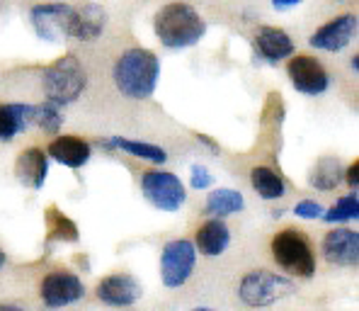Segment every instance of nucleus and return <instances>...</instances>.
Listing matches in <instances>:
<instances>
[{
	"label": "nucleus",
	"mask_w": 359,
	"mask_h": 311,
	"mask_svg": "<svg viewBox=\"0 0 359 311\" xmlns=\"http://www.w3.org/2000/svg\"><path fill=\"white\" fill-rule=\"evenodd\" d=\"M86 88L88 71L76 54H63L41 71V93H44V100L59 105V107H68L76 100H81Z\"/></svg>",
	"instance_id": "obj_3"
},
{
	"label": "nucleus",
	"mask_w": 359,
	"mask_h": 311,
	"mask_svg": "<svg viewBox=\"0 0 359 311\" xmlns=\"http://www.w3.org/2000/svg\"><path fill=\"white\" fill-rule=\"evenodd\" d=\"M39 297L49 309L71 307L86 297V284L76 272L68 270H51L44 275L39 284Z\"/></svg>",
	"instance_id": "obj_11"
},
{
	"label": "nucleus",
	"mask_w": 359,
	"mask_h": 311,
	"mask_svg": "<svg viewBox=\"0 0 359 311\" xmlns=\"http://www.w3.org/2000/svg\"><path fill=\"white\" fill-rule=\"evenodd\" d=\"M114 146H117V151H124L126 156L139 158V161H146V163H153V166H163V163H168L165 149H161V146H156V144L126 139V136H114Z\"/></svg>",
	"instance_id": "obj_24"
},
{
	"label": "nucleus",
	"mask_w": 359,
	"mask_h": 311,
	"mask_svg": "<svg viewBox=\"0 0 359 311\" xmlns=\"http://www.w3.org/2000/svg\"><path fill=\"white\" fill-rule=\"evenodd\" d=\"M245 209V197L238 190L231 187H216L207 194V202H204V214L214 219H226L231 214H238Z\"/></svg>",
	"instance_id": "obj_20"
},
{
	"label": "nucleus",
	"mask_w": 359,
	"mask_h": 311,
	"mask_svg": "<svg viewBox=\"0 0 359 311\" xmlns=\"http://www.w3.org/2000/svg\"><path fill=\"white\" fill-rule=\"evenodd\" d=\"M320 253L330 265L337 267H357L359 263V231L337 226L325 234Z\"/></svg>",
	"instance_id": "obj_15"
},
{
	"label": "nucleus",
	"mask_w": 359,
	"mask_h": 311,
	"mask_svg": "<svg viewBox=\"0 0 359 311\" xmlns=\"http://www.w3.org/2000/svg\"><path fill=\"white\" fill-rule=\"evenodd\" d=\"M342 183H347L352 190L359 187V161H352V166L345 168V178H342Z\"/></svg>",
	"instance_id": "obj_29"
},
{
	"label": "nucleus",
	"mask_w": 359,
	"mask_h": 311,
	"mask_svg": "<svg viewBox=\"0 0 359 311\" xmlns=\"http://www.w3.org/2000/svg\"><path fill=\"white\" fill-rule=\"evenodd\" d=\"M197 139L202 141V144L207 146V149H211V151H214V154H219V144H214V141H211L207 134H197Z\"/></svg>",
	"instance_id": "obj_31"
},
{
	"label": "nucleus",
	"mask_w": 359,
	"mask_h": 311,
	"mask_svg": "<svg viewBox=\"0 0 359 311\" xmlns=\"http://www.w3.org/2000/svg\"><path fill=\"white\" fill-rule=\"evenodd\" d=\"M287 76L294 91L309 98H318V95L328 93L330 88V73L316 56L311 54H292L287 61Z\"/></svg>",
	"instance_id": "obj_9"
},
{
	"label": "nucleus",
	"mask_w": 359,
	"mask_h": 311,
	"mask_svg": "<svg viewBox=\"0 0 359 311\" xmlns=\"http://www.w3.org/2000/svg\"><path fill=\"white\" fill-rule=\"evenodd\" d=\"M252 49H255V59L267 63V66H277L292 54H297V44L289 37V32L274 27V25L257 27L255 37H252Z\"/></svg>",
	"instance_id": "obj_12"
},
{
	"label": "nucleus",
	"mask_w": 359,
	"mask_h": 311,
	"mask_svg": "<svg viewBox=\"0 0 359 311\" xmlns=\"http://www.w3.org/2000/svg\"><path fill=\"white\" fill-rule=\"evenodd\" d=\"M197 265V249L192 241H168L161 251V280L168 289H177L192 277Z\"/></svg>",
	"instance_id": "obj_8"
},
{
	"label": "nucleus",
	"mask_w": 359,
	"mask_h": 311,
	"mask_svg": "<svg viewBox=\"0 0 359 311\" xmlns=\"http://www.w3.org/2000/svg\"><path fill=\"white\" fill-rule=\"evenodd\" d=\"M207 29L209 25L199 10L182 0H172L153 15V34L168 51L192 49L207 37Z\"/></svg>",
	"instance_id": "obj_1"
},
{
	"label": "nucleus",
	"mask_w": 359,
	"mask_h": 311,
	"mask_svg": "<svg viewBox=\"0 0 359 311\" xmlns=\"http://www.w3.org/2000/svg\"><path fill=\"white\" fill-rule=\"evenodd\" d=\"M5 263H8V256H5V251L0 249V270H3V265H5Z\"/></svg>",
	"instance_id": "obj_34"
},
{
	"label": "nucleus",
	"mask_w": 359,
	"mask_h": 311,
	"mask_svg": "<svg viewBox=\"0 0 359 311\" xmlns=\"http://www.w3.org/2000/svg\"><path fill=\"white\" fill-rule=\"evenodd\" d=\"M345 178V166H342L340 158L335 156H323L316 161L313 171L309 176L311 187H316L318 192H332Z\"/></svg>",
	"instance_id": "obj_22"
},
{
	"label": "nucleus",
	"mask_w": 359,
	"mask_h": 311,
	"mask_svg": "<svg viewBox=\"0 0 359 311\" xmlns=\"http://www.w3.org/2000/svg\"><path fill=\"white\" fill-rule=\"evenodd\" d=\"M211 183H214V176H211L207 166H192V171H189V185L194 190H209Z\"/></svg>",
	"instance_id": "obj_28"
},
{
	"label": "nucleus",
	"mask_w": 359,
	"mask_h": 311,
	"mask_svg": "<svg viewBox=\"0 0 359 311\" xmlns=\"http://www.w3.org/2000/svg\"><path fill=\"white\" fill-rule=\"evenodd\" d=\"M250 185L255 190V194L260 199H267V202H277L287 194V183L279 176L274 168L269 166H255L250 171Z\"/></svg>",
	"instance_id": "obj_21"
},
{
	"label": "nucleus",
	"mask_w": 359,
	"mask_h": 311,
	"mask_svg": "<svg viewBox=\"0 0 359 311\" xmlns=\"http://www.w3.org/2000/svg\"><path fill=\"white\" fill-rule=\"evenodd\" d=\"M34 126L41 129L44 134L49 136H56L61 134V126H63V114H61V107L49 100L44 102L34 105Z\"/></svg>",
	"instance_id": "obj_26"
},
{
	"label": "nucleus",
	"mask_w": 359,
	"mask_h": 311,
	"mask_svg": "<svg viewBox=\"0 0 359 311\" xmlns=\"http://www.w3.org/2000/svg\"><path fill=\"white\" fill-rule=\"evenodd\" d=\"M141 192L161 212H180L187 202V187L175 173L151 168L141 176Z\"/></svg>",
	"instance_id": "obj_6"
},
{
	"label": "nucleus",
	"mask_w": 359,
	"mask_h": 311,
	"mask_svg": "<svg viewBox=\"0 0 359 311\" xmlns=\"http://www.w3.org/2000/svg\"><path fill=\"white\" fill-rule=\"evenodd\" d=\"M357 32H359L357 13H342L337 18L328 20L325 25H320L309 37V46L316 51H325V54H340L342 49H347L357 39Z\"/></svg>",
	"instance_id": "obj_10"
},
{
	"label": "nucleus",
	"mask_w": 359,
	"mask_h": 311,
	"mask_svg": "<svg viewBox=\"0 0 359 311\" xmlns=\"http://www.w3.org/2000/svg\"><path fill=\"white\" fill-rule=\"evenodd\" d=\"M95 294H97L100 302L107 304V307L124 309V307H134V304L139 302L141 294H144V287H141V282L136 280L134 275L114 272V275H107L97 282Z\"/></svg>",
	"instance_id": "obj_13"
},
{
	"label": "nucleus",
	"mask_w": 359,
	"mask_h": 311,
	"mask_svg": "<svg viewBox=\"0 0 359 311\" xmlns=\"http://www.w3.org/2000/svg\"><path fill=\"white\" fill-rule=\"evenodd\" d=\"M294 294V282L272 270H250L238 284V299L250 309H265Z\"/></svg>",
	"instance_id": "obj_5"
},
{
	"label": "nucleus",
	"mask_w": 359,
	"mask_h": 311,
	"mask_svg": "<svg viewBox=\"0 0 359 311\" xmlns=\"http://www.w3.org/2000/svg\"><path fill=\"white\" fill-rule=\"evenodd\" d=\"M34 126V105L3 102L0 105V141H13L18 134Z\"/></svg>",
	"instance_id": "obj_19"
},
{
	"label": "nucleus",
	"mask_w": 359,
	"mask_h": 311,
	"mask_svg": "<svg viewBox=\"0 0 359 311\" xmlns=\"http://www.w3.org/2000/svg\"><path fill=\"white\" fill-rule=\"evenodd\" d=\"M192 244H194V249H197V253H202V256H207V258L224 256L226 249H229V244H231V229H229V224H226L224 219L209 217L197 229V234H194Z\"/></svg>",
	"instance_id": "obj_18"
},
{
	"label": "nucleus",
	"mask_w": 359,
	"mask_h": 311,
	"mask_svg": "<svg viewBox=\"0 0 359 311\" xmlns=\"http://www.w3.org/2000/svg\"><path fill=\"white\" fill-rule=\"evenodd\" d=\"M0 311H25V309L18 307V304H0Z\"/></svg>",
	"instance_id": "obj_32"
},
{
	"label": "nucleus",
	"mask_w": 359,
	"mask_h": 311,
	"mask_svg": "<svg viewBox=\"0 0 359 311\" xmlns=\"http://www.w3.org/2000/svg\"><path fill=\"white\" fill-rule=\"evenodd\" d=\"M44 151L49 156V161H56L59 166H66L71 171H78V168L88 166L90 156H93V144L83 139V136L61 134Z\"/></svg>",
	"instance_id": "obj_16"
},
{
	"label": "nucleus",
	"mask_w": 359,
	"mask_h": 311,
	"mask_svg": "<svg viewBox=\"0 0 359 311\" xmlns=\"http://www.w3.org/2000/svg\"><path fill=\"white\" fill-rule=\"evenodd\" d=\"M330 3H352V0H330Z\"/></svg>",
	"instance_id": "obj_35"
},
{
	"label": "nucleus",
	"mask_w": 359,
	"mask_h": 311,
	"mask_svg": "<svg viewBox=\"0 0 359 311\" xmlns=\"http://www.w3.org/2000/svg\"><path fill=\"white\" fill-rule=\"evenodd\" d=\"M357 217H359V197H357V190H352L350 194H342L330 209H325L320 219L325 224H347V221Z\"/></svg>",
	"instance_id": "obj_25"
},
{
	"label": "nucleus",
	"mask_w": 359,
	"mask_h": 311,
	"mask_svg": "<svg viewBox=\"0 0 359 311\" xmlns=\"http://www.w3.org/2000/svg\"><path fill=\"white\" fill-rule=\"evenodd\" d=\"M192 311H211V309H207V307H197V309H192Z\"/></svg>",
	"instance_id": "obj_36"
},
{
	"label": "nucleus",
	"mask_w": 359,
	"mask_h": 311,
	"mask_svg": "<svg viewBox=\"0 0 359 311\" xmlns=\"http://www.w3.org/2000/svg\"><path fill=\"white\" fill-rule=\"evenodd\" d=\"M15 176L25 187L39 192L46 185V176H49V156L39 146H29V149L20 151L18 161H15Z\"/></svg>",
	"instance_id": "obj_17"
},
{
	"label": "nucleus",
	"mask_w": 359,
	"mask_h": 311,
	"mask_svg": "<svg viewBox=\"0 0 359 311\" xmlns=\"http://www.w3.org/2000/svg\"><path fill=\"white\" fill-rule=\"evenodd\" d=\"M350 68H352V71H359V54H355V56H352V59H350Z\"/></svg>",
	"instance_id": "obj_33"
},
{
	"label": "nucleus",
	"mask_w": 359,
	"mask_h": 311,
	"mask_svg": "<svg viewBox=\"0 0 359 311\" xmlns=\"http://www.w3.org/2000/svg\"><path fill=\"white\" fill-rule=\"evenodd\" d=\"M272 258L284 272L294 277H313L318 260H316V251L311 239L301 229L287 226V229L277 231L269 244Z\"/></svg>",
	"instance_id": "obj_4"
},
{
	"label": "nucleus",
	"mask_w": 359,
	"mask_h": 311,
	"mask_svg": "<svg viewBox=\"0 0 359 311\" xmlns=\"http://www.w3.org/2000/svg\"><path fill=\"white\" fill-rule=\"evenodd\" d=\"M109 22V15L102 5L86 3L81 8H73L71 22H68V39H76L81 44L97 41L104 34Z\"/></svg>",
	"instance_id": "obj_14"
},
{
	"label": "nucleus",
	"mask_w": 359,
	"mask_h": 311,
	"mask_svg": "<svg viewBox=\"0 0 359 311\" xmlns=\"http://www.w3.org/2000/svg\"><path fill=\"white\" fill-rule=\"evenodd\" d=\"M73 5L63 0H49V3H36L29 10V25L34 29L36 39L61 44L68 39V22H71Z\"/></svg>",
	"instance_id": "obj_7"
},
{
	"label": "nucleus",
	"mask_w": 359,
	"mask_h": 311,
	"mask_svg": "<svg viewBox=\"0 0 359 311\" xmlns=\"http://www.w3.org/2000/svg\"><path fill=\"white\" fill-rule=\"evenodd\" d=\"M325 212V207L320 202H316V199H301V202L294 207V217L299 219H306V221H316L320 219Z\"/></svg>",
	"instance_id": "obj_27"
},
{
	"label": "nucleus",
	"mask_w": 359,
	"mask_h": 311,
	"mask_svg": "<svg viewBox=\"0 0 359 311\" xmlns=\"http://www.w3.org/2000/svg\"><path fill=\"white\" fill-rule=\"evenodd\" d=\"M272 3V8L274 10H279V13H287V10H294V8H299L304 0H269Z\"/></svg>",
	"instance_id": "obj_30"
},
{
	"label": "nucleus",
	"mask_w": 359,
	"mask_h": 311,
	"mask_svg": "<svg viewBox=\"0 0 359 311\" xmlns=\"http://www.w3.org/2000/svg\"><path fill=\"white\" fill-rule=\"evenodd\" d=\"M112 81L126 100H149L161 81V59L146 46H131L114 61Z\"/></svg>",
	"instance_id": "obj_2"
},
{
	"label": "nucleus",
	"mask_w": 359,
	"mask_h": 311,
	"mask_svg": "<svg viewBox=\"0 0 359 311\" xmlns=\"http://www.w3.org/2000/svg\"><path fill=\"white\" fill-rule=\"evenodd\" d=\"M44 221H46V234H49L51 241H59V244H76V241L81 239L78 224L68 217L66 212H61L56 204H49V207H46Z\"/></svg>",
	"instance_id": "obj_23"
}]
</instances>
